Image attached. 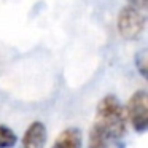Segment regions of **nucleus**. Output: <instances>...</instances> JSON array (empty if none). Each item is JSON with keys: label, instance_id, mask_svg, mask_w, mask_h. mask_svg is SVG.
Wrapping results in <instances>:
<instances>
[{"label": "nucleus", "instance_id": "nucleus-1", "mask_svg": "<svg viewBox=\"0 0 148 148\" xmlns=\"http://www.w3.org/2000/svg\"><path fill=\"white\" fill-rule=\"evenodd\" d=\"M97 124L113 135L123 138L126 134V113L123 105L115 96H107L97 105Z\"/></svg>", "mask_w": 148, "mask_h": 148}, {"label": "nucleus", "instance_id": "nucleus-2", "mask_svg": "<svg viewBox=\"0 0 148 148\" xmlns=\"http://www.w3.org/2000/svg\"><path fill=\"white\" fill-rule=\"evenodd\" d=\"M145 29V16L140 10L134 7H124L118 14L119 35L126 40H134L140 37Z\"/></svg>", "mask_w": 148, "mask_h": 148}, {"label": "nucleus", "instance_id": "nucleus-3", "mask_svg": "<svg viewBox=\"0 0 148 148\" xmlns=\"http://www.w3.org/2000/svg\"><path fill=\"white\" fill-rule=\"evenodd\" d=\"M127 118L137 132H145L148 127V97L147 91H137L127 102Z\"/></svg>", "mask_w": 148, "mask_h": 148}, {"label": "nucleus", "instance_id": "nucleus-4", "mask_svg": "<svg viewBox=\"0 0 148 148\" xmlns=\"http://www.w3.org/2000/svg\"><path fill=\"white\" fill-rule=\"evenodd\" d=\"M88 148H124V142L96 123L89 131Z\"/></svg>", "mask_w": 148, "mask_h": 148}, {"label": "nucleus", "instance_id": "nucleus-5", "mask_svg": "<svg viewBox=\"0 0 148 148\" xmlns=\"http://www.w3.org/2000/svg\"><path fill=\"white\" fill-rule=\"evenodd\" d=\"M46 127L43 123L35 121L27 127L23 140H21V148H45L46 143Z\"/></svg>", "mask_w": 148, "mask_h": 148}, {"label": "nucleus", "instance_id": "nucleus-6", "mask_svg": "<svg viewBox=\"0 0 148 148\" xmlns=\"http://www.w3.org/2000/svg\"><path fill=\"white\" fill-rule=\"evenodd\" d=\"M83 137L78 127H69L54 140L51 148H81Z\"/></svg>", "mask_w": 148, "mask_h": 148}, {"label": "nucleus", "instance_id": "nucleus-7", "mask_svg": "<svg viewBox=\"0 0 148 148\" xmlns=\"http://www.w3.org/2000/svg\"><path fill=\"white\" fill-rule=\"evenodd\" d=\"M18 142V137L10 127L0 126V148H13Z\"/></svg>", "mask_w": 148, "mask_h": 148}, {"label": "nucleus", "instance_id": "nucleus-8", "mask_svg": "<svg viewBox=\"0 0 148 148\" xmlns=\"http://www.w3.org/2000/svg\"><path fill=\"white\" fill-rule=\"evenodd\" d=\"M147 49H142L138 54H135V67L138 69L140 75L143 78H147V67H148V61H147Z\"/></svg>", "mask_w": 148, "mask_h": 148}, {"label": "nucleus", "instance_id": "nucleus-9", "mask_svg": "<svg viewBox=\"0 0 148 148\" xmlns=\"http://www.w3.org/2000/svg\"><path fill=\"white\" fill-rule=\"evenodd\" d=\"M131 7L137 8V10H145L148 7V0H127Z\"/></svg>", "mask_w": 148, "mask_h": 148}]
</instances>
